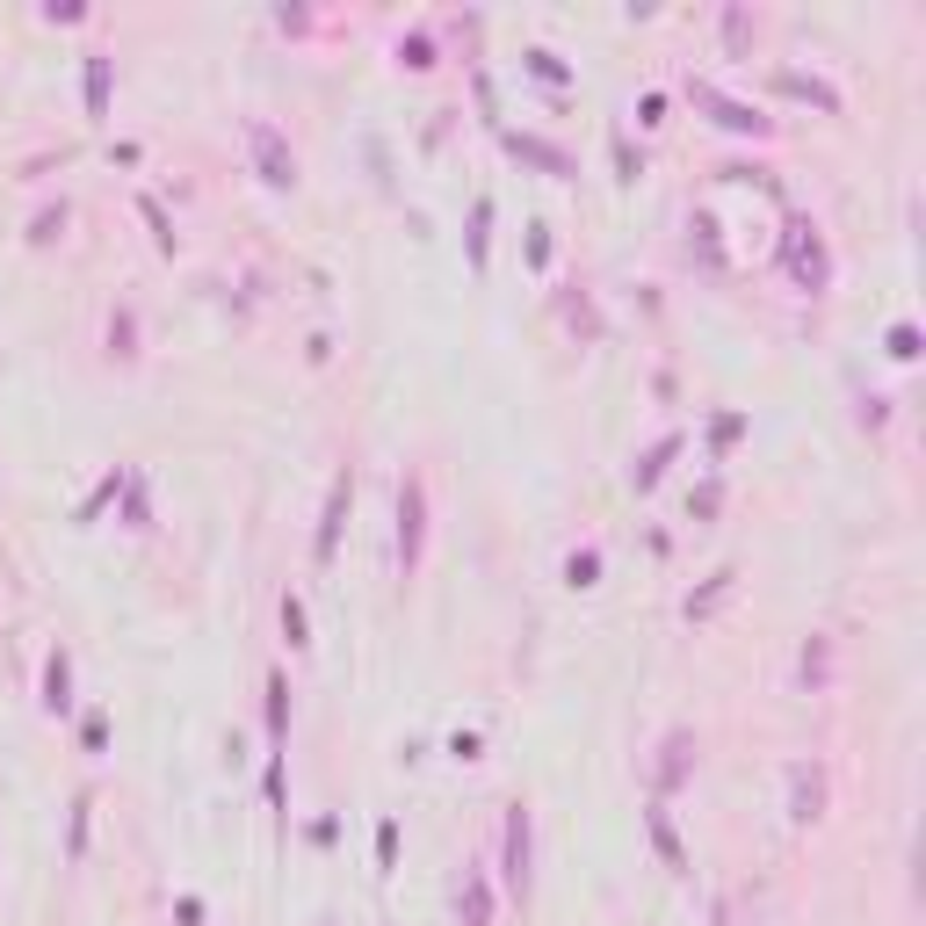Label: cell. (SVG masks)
Segmentation results:
<instances>
[{
	"mask_svg": "<svg viewBox=\"0 0 926 926\" xmlns=\"http://www.w3.org/2000/svg\"><path fill=\"white\" fill-rule=\"evenodd\" d=\"M529 861H536V818L514 796L507 825H500V890H507V898H529Z\"/></svg>",
	"mask_w": 926,
	"mask_h": 926,
	"instance_id": "1",
	"label": "cell"
},
{
	"mask_svg": "<svg viewBox=\"0 0 926 926\" xmlns=\"http://www.w3.org/2000/svg\"><path fill=\"white\" fill-rule=\"evenodd\" d=\"M398 579H413L420 572V550H427V478L406 471L398 478Z\"/></svg>",
	"mask_w": 926,
	"mask_h": 926,
	"instance_id": "2",
	"label": "cell"
},
{
	"mask_svg": "<svg viewBox=\"0 0 926 926\" xmlns=\"http://www.w3.org/2000/svg\"><path fill=\"white\" fill-rule=\"evenodd\" d=\"M246 152H254V167H261L268 189H297V152L283 145L275 123H246Z\"/></svg>",
	"mask_w": 926,
	"mask_h": 926,
	"instance_id": "3",
	"label": "cell"
},
{
	"mask_svg": "<svg viewBox=\"0 0 926 926\" xmlns=\"http://www.w3.org/2000/svg\"><path fill=\"white\" fill-rule=\"evenodd\" d=\"M348 507H355V478L341 471L326 485V514H319V543H312V558L319 565H333V543H341V521H348Z\"/></svg>",
	"mask_w": 926,
	"mask_h": 926,
	"instance_id": "4",
	"label": "cell"
},
{
	"mask_svg": "<svg viewBox=\"0 0 926 926\" xmlns=\"http://www.w3.org/2000/svg\"><path fill=\"white\" fill-rule=\"evenodd\" d=\"M44 709H51V717H66V709H73V652H66V644L44 659Z\"/></svg>",
	"mask_w": 926,
	"mask_h": 926,
	"instance_id": "5",
	"label": "cell"
},
{
	"mask_svg": "<svg viewBox=\"0 0 926 926\" xmlns=\"http://www.w3.org/2000/svg\"><path fill=\"white\" fill-rule=\"evenodd\" d=\"M695 102H709V109H717V123H724V131H753V138H767V131H775V123H767L760 109H746V102H724V95H709V87H695Z\"/></svg>",
	"mask_w": 926,
	"mask_h": 926,
	"instance_id": "6",
	"label": "cell"
},
{
	"mask_svg": "<svg viewBox=\"0 0 926 926\" xmlns=\"http://www.w3.org/2000/svg\"><path fill=\"white\" fill-rule=\"evenodd\" d=\"M644 825H652V847H659V861H666L673 876H688V854H681V832H673V811H666V804H652V811H644Z\"/></svg>",
	"mask_w": 926,
	"mask_h": 926,
	"instance_id": "7",
	"label": "cell"
},
{
	"mask_svg": "<svg viewBox=\"0 0 926 926\" xmlns=\"http://www.w3.org/2000/svg\"><path fill=\"white\" fill-rule=\"evenodd\" d=\"M818 804H825V782L811 775V767H789V818H796V825H811Z\"/></svg>",
	"mask_w": 926,
	"mask_h": 926,
	"instance_id": "8",
	"label": "cell"
},
{
	"mask_svg": "<svg viewBox=\"0 0 926 926\" xmlns=\"http://www.w3.org/2000/svg\"><path fill=\"white\" fill-rule=\"evenodd\" d=\"M673 449H681V435H659L652 449H644V456L630 463V485H637V492H652V485L666 478V463H673Z\"/></svg>",
	"mask_w": 926,
	"mask_h": 926,
	"instance_id": "9",
	"label": "cell"
},
{
	"mask_svg": "<svg viewBox=\"0 0 926 926\" xmlns=\"http://www.w3.org/2000/svg\"><path fill=\"white\" fill-rule=\"evenodd\" d=\"M283 738H290V681L268 673V746L283 753Z\"/></svg>",
	"mask_w": 926,
	"mask_h": 926,
	"instance_id": "10",
	"label": "cell"
},
{
	"mask_svg": "<svg viewBox=\"0 0 926 926\" xmlns=\"http://www.w3.org/2000/svg\"><path fill=\"white\" fill-rule=\"evenodd\" d=\"M102 109H109V58L87 51V116H102Z\"/></svg>",
	"mask_w": 926,
	"mask_h": 926,
	"instance_id": "11",
	"label": "cell"
},
{
	"mask_svg": "<svg viewBox=\"0 0 926 926\" xmlns=\"http://www.w3.org/2000/svg\"><path fill=\"white\" fill-rule=\"evenodd\" d=\"M565 586H601V550H594V543L565 558Z\"/></svg>",
	"mask_w": 926,
	"mask_h": 926,
	"instance_id": "12",
	"label": "cell"
},
{
	"mask_svg": "<svg viewBox=\"0 0 926 926\" xmlns=\"http://www.w3.org/2000/svg\"><path fill=\"white\" fill-rule=\"evenodd\" d=\"M463 919H471V926H485V919H492V890H485V876H478V869L463 876Z\"/></svg>",
	"mask_w": 926,
	"mask_h": 926,
	"instance_id": "13",
	"label": "cell"
},
{
	"mask_svg": "<svg viewBox=\"0 0 926 926\" xmlns=\"http://www.w3.org/2000/svg\"><path fill=\"white\" fill-rule=\"evenodd\" d=\"M681 775H688V731H673V738H666V767H659V782L673 789Z\"/></svg>",
	"mask_w": 926,
	"mask_h": 926,
	"instance_id": "14",
	"label": "cell"
},
{
	"mask_svg": "<svg viewBox=\"0 0 926 926\" xmlns=\"http://www.w3.org/2000/svg\"><path fill=\"white\" fill-rule=\"evenodd\" d=\"M485 225H492V203L478 196L471 203V232H463V239H471V268H485Z\"/></svg>",
	"mask_w": 926,
	"mask_h": 926,
	"instance_id": "15",
	"label": "cell"
},
{
	"mask_svg": "<svg viewBox=\"0 0 926 926\" xmlns=\"http://www.w3.org/2000/svg\"><path fill=\"white\" fill-rule=\"evenodd\" d=\"M890 362H919V326H912V319L890 326Z\"/></svg>",
	"mask_w": 926,
	"mask_h": 926,
	"instance_id": "16",
	"label": "cell"
},
{
	"mask_svg": "<svg viewBox=\"0 0 926 926\" xmlns=\"http://www.w3.org/2000/svg\"><path fill=\"white\" fill-rule=\"evenodd\" d=\"M131 341H138V319H131V312H123V319H109V355H123V362H131V355H138Z\"/></svg>",
	"mask_w": 926,
	"mask_h": 926,
	"instance_id": "17",
	"label": "cell"
},
{
	"mask_svg": "<svg viewBox=\"0 0 926 926\" xmlns=\"http://www.w3.org/2000/svg\"><path fill=\"white\" fill-rule=\"evenodd\" d=\"M283 637H290V652H304V644H312V637H304V601H297V594L283 601Z\"/></svg>",
	"mask_w": 926,
	"mask_h": 926,
	"instance_id": "18",
	"label": "cell"
},
{
	"mask_svg": "<svg viewBox=\"0 0 926 926\" xmlns=\"http://www.w3.org/2000/svg\"><path fill=\"white\" fill-rule=\"evenodd\" d=\"M80 746H87V753L109 746V717H102V709H87V717H80Z\"/></svg>",
	"mask_w": 926,
	"mask_h": 926,
	"instance_id": "19",
	"label": "cell"
},
{
	"mask_svg": "<svg viewBox=\"0 0 926 926\" xmlns=\"http://www.w3.org/2000/svg\"><path fill=\"white\" fill-rule=\"evenodd\" d=\"M138 210H145V225H152V239H160V246H167V254H174V225H167V210H160V203H152V196H138Z\"/></svg>",
	"mask_w": 926,
	"mask_h": 926,
	"instance_id": "20",
	"label": "cell"
},
{
	"mask_svg": "<svg viewBox=\"0 0 926 926\" xmlns=\"http://www.w3.org/2000/svg\"><path fill=\"white\" fill-rule=\"evenodd\" d=\"M391 861H398V818L377 825V869H391Z\"/></svg>",
	"mask_w": 926,
	"mask_h": 926,
	"instance_id": "21",
	"label": "cell"
},
{
	"mask_svg": "<svg viewBox=\"0 0 926 926\" xmlns=\"http://www.w3.org/2000/svg\"><path fill=\"white\" fill-rule=\"evenodd\" d=\"M58 232H66V203H58V210H37V232H29V239L44 246V239H58Z\"/></svg>",
	"mask_w": 926,
	"mask_h": 926,
	"instance_id": "22",
	"label": "cell"
},
{
	"mask_svg": "<svg viewBox=\"0 0 926 926\" xmlns=\"http://www.w3.org/2000/svg\"><path fill=\"white\" fill-rule=\"evenodd\" d=\"M738 435H746V420H738V413H724V420H717V427H709V442H717V449H731V442H738Z\"/></svg>",
	"mask_w": 926,
	"mask_h": 926,
	"instance_id": "23",
	"label": "cell"
},
{
	"mask_svg": "<svg viewBox=\"0 0 926 926\" xmlns=\"http://www.w3.org/2000/svg\"><path fill=\"white\" fill-rule=\"evenodd\" d=\"M529 73H536V80H565V66H558V51H529Z\"/></svg>",
	"mask_w": 926,
	"mask_h": 926,
	"instance_id": "24",
	"label": "cell"
},
{
	"mask_svg": "<svg viewBox=\"0 0 926 926\" xmlns=\"http://www.w3.org/2000/svg\"><path fill=\"white\" fill-rule=\"evenodd\" d=\"M478 753H485L478 731H456V738H449V760H478Z\"/></svg>",
	"mask_w": 926,
	"mask_h": 926,
	"instance_id": "25",
	"label": "cell"
}]
</instances>
